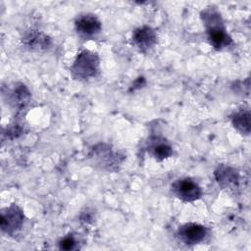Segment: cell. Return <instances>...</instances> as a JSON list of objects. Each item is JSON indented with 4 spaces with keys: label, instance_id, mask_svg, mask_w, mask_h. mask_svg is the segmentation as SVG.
<instances>
[{
    "label": "cell",
    "instance_id": "cell-8",
    "mask_svg": "<svg viewBox=\"0 0 251 251\" xmlns=\"http://www.w3.org/2000/svg\"><path fill=\"white\" fill-rule=\"evenodd\" d=\"M234 126L241 132L248 133L250 129V115L248 111H241L233 117Z\"/></svg>",
    "mask_w": 251,
    "mask_h": 251
},
{
    "label": "cell",
    "instance_id": "cell-9",
    "mask_svg": "<svg viewBox=\"0 0 251 251\" xmlns=\"http://www.w3.org/2000/svg\"><path fill=\"white\" fill-rule=\"evenodd\" d=\"M217 174L219 175L218 181L221 182L222 184L229 186L230 184H234L235 181L237 180L235 173L228 168L221 169V170H219V172Z\"/></svg>",
    "mask_w": 251,
    "mask_h": 251
},
{
    "label": "cell",
    "instance_id": "cell-5",
    "mask_svg": "<svg viewBox=\"0 0 251 251\" xmlns=\"http://www.w3.org/2000/svg\"><path fill=\"white\" fill-rule=\"evenodd\" d=\"M180 239L187 244H196L202 241L206 235V228L197 224H187L178 230Z\"/></svg>",
    "mask_w": 251,
    "mask_h": 251
},
{
    "label": "cell",
    "instance_id": "cell-6",
    "mask_svg": "<svg viewBox=\"0 0 251 251\" xmlns=\"http://www.w3.org/2000/svg\"><path fill=\"white\" fill-rule=\"evenodd\" d=\"M76 30L84 36H93L101 30L99 20L93 15L79 16L75 22Z\"/></svg>",
    "mask_w": 251,
    "mask_h": 251
},
{
    "label": "cell",
    "instance_id": "cell-1",
    "mask_svg": "<svg viewBox=\"0 0 251 251\" xmlns=\"http://www.w3.org/2000/svg\"><path fill=\"white\" fill-rule=\"evenodd\" d=\"M204 18L206 25H208V38L211 44L218 49L227 46L231 39L222 25L219 14L213 11H207L204 14Z\"/></svg>",
    "mask_w": 251,
    "mask_h": 251
},
{
    "label": "cell",
    "instance_id": "cell-4",
    "mask_svg": "<svg viewBox=\"0 0 251 251\" xmlns=\"http://www.w3.org/2000/svg\"><path fill=\"white\" fill-rule=\"evenodd\" d=\"M24 221V215L22 211L15 205L7 209L6 212L2 213L1 218V226L3 230L7 232L15 231L20 228Z\"/></svg>",
    "mask_w": 251,
    "mask_h": 251
},
{
    "label": "cell",
    "instance_id": "cell-10",
    "mask_svg": "<svg viewBox=\"0 0 251 251\" xmlns=\"http://www.w3.org/2000/svg\"><path fill=\"white\" fill-rule=\"evenodd\" d=\"M154 156L158 159H165L172 154V149L169 145L165 143H158L153 147Z\"/></svg>",
    "mask_w": 251,
    "mask_h": 251
},
{
    "label": "cell",
    "instance_id": "cell-7",
    "mask_svg": "<svg viewBox=\"0 0 251 251\" xmlns=\"http://www.w3.org/2000/svg\"><path fill=\"white\" fill-rule=\"evenodd\" d=\"M132 39L134 44L140 50H147L156 42V34L150 27L144 26L136 29L133 32Z\"/></svg>",
    "mask_w": 251,
    "mask_h": 251
},
{
    "label": "cell",
    "instance_id": "cell-11",
    "mask_svg": "<svg viewBox=\"0 0 251 251\" xmlns=\"http://www.w3.org/2000/svg\"><path fill=\"white\" fill-rule=\"evenodd\" d=\"M75 245V241L73 237H65L61 242H60V248L65 249V250H71L74 249Z\"/></svg>",
    "mask_w": 251,
    "mask_h": 251
},
{
    "label": "cell",
    "instance_id": "cell-2",
    "mask_svg": "<svg viewBox=\"0 0 251 251\" xmlns=\"http://www.w3.org/2000/svg\"><path fill=\"white\" fill-rule=\"evenodd\" d=\"M98 69V59L96 55L89 51L80 52L73 66V73L77 77L88 78L93 76Z\"/></svg>",
    "mask_w": 251,
    "mask_h": 251
},
{
    "label": "cell",
    "instance_id": "cell-3",
    "mask_svg": "<svg viewBox=\"0 0 251 251\" xmlns=\"http://www.w3.org/2000/svg\"><path fill=\"white\" fill-rule=\"evenodd\" d=\"M176 195L183 201H194L201 195V188L190 178H184L174 184Z\"/></svg>",
    "mask_w": 251,
    "mask_h": 251
}]
</instances>
